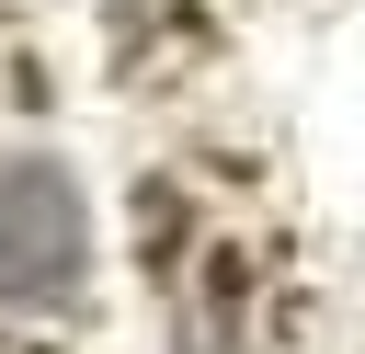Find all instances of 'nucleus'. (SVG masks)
Segmentation results:
<instances>
[{"label": "nucleus", "instance_id": "1", "mask_svg": "<svg viewBox=\"0 0 365 354\" xmlns=\"http://www.w3.org/2000/svg\"><path fill=\"white\" fill-rule=\"evenodd\" d=\"M80 263H91V206L68 183V160H46V148L0 160V297L46 308L80 285Z\"/></svg>", "mask_w": 365, "mask_h": 354}, {"label": "nucleus", "instance_id": "2", "mask_svg": "<svg viewBox=\"0 0 365 354\" xmlns=\"http://www.w3.org/2000/svg\"><path fill=\"white\" fill-rule=\"evenodd\" d=\"M194 354H240V343H194Z\"/></svg>", "mask_w": 365, "mask_h": 354}]
</instances>
